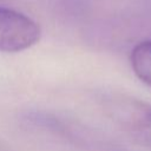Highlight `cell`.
I'll use <instances>...</instances> for the list:
<instances>
[{
  "instance_id": "cell-1",
  "label": "cell",
  "mask_w": 151,
  "mask_h": 151,
  "mask_svg": "<svg viewBox=\"0 0 151 151\" xmlns=\"http://www.w3.org/2000/svg\"><path fill=\"white\" fill-rule=\"evenodd\" d=\"M104 113L118 126L129 131L151 127V103L122 92H104L99 97Z\"/></svg>"
},
{
  "instance_id": "cell-2",
  "label": "cell",
  "mask_w": 151,
  "mask_h": 151,
  "mask_svg": "<svg viewBox=\"0 0 151 151\" xmlns=\"http://www.w3.org/2000/svg\"><path fill=\"white\" fill-rule=\"evenodd\" d=\"M41 35L39 25L26 14L0 6V51L15 53L35 45Z\"/></svg>"
},
{
  "instance_id": "cell-3",
  "label": "cell",
  "mask_w": 151,
  "mask_h": 151,
  "mask_svg": "<svg viewBox=\"0 0 151 151\" xmlns=\"http://www.w3.org/2000/svg\"><path fill=\"white\" fill-rule=\"evenodd\" d=\"M130 60L134 74L144 84L151 86V40L137 44L131 51Z\"/></svg>"
}]
</instances>
